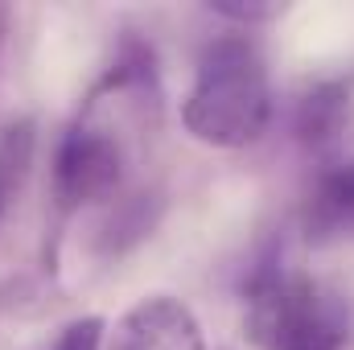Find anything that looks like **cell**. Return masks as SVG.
<instances>
[{
  "mask_svg": "<svg viewBox=\"0 0 354 350\" xmlns=\"http://www.w3.org/2000/svg\"><path fill=\"white\" fill-rule=\"evenodd\" d=\"M181 124L214 149H248L272 124V83L252 37L227 33L202 46L194 83L181 103Z\"/></svg>",
  "mask_w": 354,
  "mask_h": 350,
  "instance_id": "1",
  "label": "cell"
},
{
  "mask_svg": "<svg viewBox=\"0 0 354 350\" xmlns=\"http://www.w3.org/2000/svg\"><path fill=\"white\" fill-rule=\"evenodd\" d=\"M111 350H206V342L189 305L177 297H145L115 322Z\"/></svg>",
  "mask_w": 354,
  "mask_h": 350,
  "instance_id": "5",
  "label": "cell"
},
{
  "mask_svg": "<svg viewBox=\"0 0 354 350\" xmlns=\"http://www.w3.org/2000/svg\"><path fill=\"white\" fill-rule=\"evenodd\" d=\"M103 347V322L99 317H79L71 322L50 350H99Z\"/></svg>",
  "mask_w": 354,
  "mask_h": 350,
  "instance_id": "8",
  "label": "cell"
},
{
  "mask_svg": "<svg viewBox=\"0 0 354 350\" xmlns=\"http://www.w3.org/2000/svg\"><path fill=\"white\" fill-rule=\"evenodd\" d=\"M29 161H33V128L17 124L0 136V214L12 202V194L21 190V181L29 174Z\"/></svg>",
  "mask_w": 354,
  "mask_h": 350,
  "instance_id": "7",
  "label": "cell"
},
{
  "mask_svg": "<svg viewBox=\"0 0 354 350\" xmlns=\"http://www.w3.org/2000/svg\"><path fill=\"white\" fill-rule=\"evenodd\" d=\"M248 334L260 350H346L351 305L338 288L268 264L248 284Z\"/></svg>",
  "mask_w": 354,
  "mask_h": 350,
  "instance_id": "2",
  "label": "cell"
},
{
  "mask_svg": "<svg viewBox=\"0 0 354 350\" xmlns=\"http://www.w3.org/2000/svg\"><path fill=\"white\" fill-rule=\"evenodd\" d=\"M301 227L317 248L354 243V149L322 161L301 210Z\"/></svg>",
  "mask_w": 354,
  "mask_h": 350,
  "instance_id": "4",
  "label": "cell"
},
{
  "mask_svg": "<svg viewBox=\"0 0 354 350\" xmlns=\"http://www.w3.org/2000/svg\"><path fill=\"white\" fill-rule=\"evenodd\" d=\"M218 17H227V21H272V17H280V8L276 4H210Z\"/></svg>",
  "mask_w": 354,
  "mask_h": 350,
  "instance_id": "9",
  "label": "cell"
},
{
  "mask_svg": "<svg viewBox=\"0 0 354 350\" xmlns=\"http://www.w3.org/2000/svg\"><path fill=\"white\" fill-rule=\"evenodd\" d=\"M120 169L124 157L115 136L91 124H75L54 153V194L62 198V206L99 202L120 185Z\"/></svg>",
  "mask_w": 354,
  "mask_h": 350,
  "instance_id": "3",
  "label": "cell"
},
{
  "mask_svg": "<svg viewBox=\"0 0 354 350\" xmlns=\"http://www.w3.org/2000/svg\"><path fill=\"white\" fill-rule=\"evenodd\" d=\"M297 136L322 157H342L354 149V99L338 83H322V87L305 91L297 103Z\"/></svg>",
  "mask_w": 354,
  "mask_h": 350,
  "instance_id": "6",
  "label": "cell"
}]
</instances>
